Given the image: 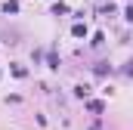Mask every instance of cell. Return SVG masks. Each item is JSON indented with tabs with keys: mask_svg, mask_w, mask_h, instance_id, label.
<instances>
[{
	"mask_svg": "<svg viewBox=\"0 0 133 130\" xmlns=\"http://www.w3.org/2000/svg\"><path fill=\"white\" fill-rule=\"evenodd\" d=\"M87 105H90V112H96V115H99V112H105V105H102L99 99H90Z\"/></svg>",
	"mask_w": 133,
	"mask_h": 130,
	"instance_id": "6da1fadb",
	"label": "cell"
},
{
	"mask_svg": "<svg viewBox=\"0 0 133 130\" xmlns=\"http://www.w3.org/2000/svg\"><path fill=\"white\" fill-rule=\"evenodd\" d=\"M3 12H19V3H16V0H9V3H3Z\"/></svg>",
	"mask_w": 133,
	"mask_h": 130,
	"instance_id": "7a4b0ae2",
	"label": "cell"
},
{
	"mask_svg": "<svg viewBox=\"0 0 133 130\" xmlns=\"http://www.w3.org/2000/svg\"><path fill=\"white\" fill-rule=\"evenodd\" d=\"M46 62H50V68H59V56L56 53H46Z\"/></svg>",
	"mask_w": 133,
	"mask_h": 130,
	"instance_id": "3957f363",
	"label": "cell"
},
{
	"mask_svg": "<svg viewBox=\"0 0 133 130\" xmlns=\"http://www.w3.org/2000/svg\"><path fill=\"white\" fill-rule=\"evenodd\" d=\"M71 31H74V37H84V34H87V28H84V25H74Z\"/></svg>",
	"mask_w": 133,
	"mask_h": 130,
	"instance_id": "277c9868",
	"label": "cell"
},
{
	"mask_svg": "<svg viewBox=\"0 0 133 130\" xmlns=\"http://www.w3.org/2000/svg\"><path fill=\"white\" fill-rule=\"evenodd\" d=\"M127 19H130V22H133V6H127Z\"/></svg>",
	"mask_w": 133,
	"mask_h": 130,
	"instance_id": "5b68a950",
	"label": "cell"
}]
</instances>
